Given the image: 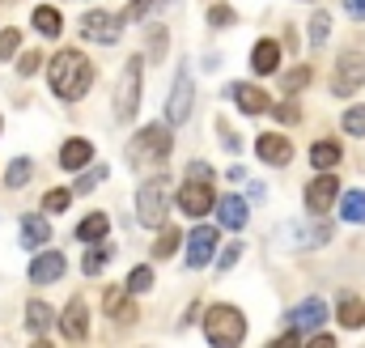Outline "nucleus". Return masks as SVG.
<instances>
[{
  "instance_id": "f03ea898",
  "label": "nucleus",
  "mask_w": 365,
  "mask_h": 348,
  "mask_svg": "<svg viewBox=\"0 0 365 348\" xmlns=\"http://www.w3.org/2000/svg\"><path fill=\"white\" fill-rule=\"evenodd\" d=\"M166 158H170V128H162V123L140 128V132L132 136V145H128V166L140 170V174L158 170Z\"/></svg>"
},
{
  "instance_id": "4c0bfd02",
  "label": "nucleus",
  "mask_w": 365,
  "mask_h": 348,
  "mask_svg": "<svg viewBox=\"0 0 365 348\" xmlns=\"http://www.w3.org/2000/svg\"><path fill=\"white\" fill-rule=\"evenodd\" d=\"M310 68H293V73H284V93H297V89H306L310 86Z\"/></svg>"
},
{
  "instance_id": "7ed1b4c3",
  "label": "nucleus",
  "mask_w": 365,
  "mask_h": 348,
  "mask_svg": "<svg viewBox=\"0 0 365 348\" xmlns=\"http://www.w3.org/2000/svg\"><path fill=\"white\" fill-rule=\"evenodd\" d=\"M204 336L212 340L217 348H234L247 340V319L238 306H212L204 314Z\"/></svg>"
},
{
  "instance_id": "c03bdc74",
  "label": "nucleus",
  "mask_w": 365,
  "mask_h": 348,
  "mask_svg": "<svg viewBox=\"0 0 365 348\" xmlns=\"http://www.w3.org/2000/svg\"><path fill=\"white\" fill-rule=\"evenodd\" d=\"M149 4H153V0H132V9H128V17H132V21H140V17L149 13Z\"/></svg>"
},
{
  "instance_id": "0eeeda50",
  "label": "nucleus",
  "mask_w": 365,
  "mask_h": 348,
  "mask_svg": "<svg viewBox=\"0 0 365 348\" xmlns=\"http://www.w3.org/2000/svg\"><path fill=\"white\" fill-rule=\"evenodd\" d=\"M323 323H327V302H323V297H306L302 306H293V310L284 314V332H297L302 340L314 336Z\"/></svg>"
},
{
  "instance_id": "dca6fc26",
  "label": "nucleus",
  "mask_w": 365,
  "mask_h": 348,
  "mask_svg": "<svg viewBox=\"0 0 365 348\" xmlns=\"http://www.w3.org/2000/svg\"><path fill=\"white\" fill-rule=\"evenodd\" d=\"M255 153H259L268 166H289V158H293V145H289L280 132H264V136L255 140Z\"/></svg>"
},
{
  "instance_id": "bb28decb",
  "label": "nucleus",
  "mask_w": 365,
  "mask_h": 348,
  "mask_svg": "<svg viewBox=\"0 0 365 348\" xmlns=\"http://www.w3.org/2000/svg\"><path fill=\"white\" fill-rule=\"evenodd\" d=\"M51 319H56V310H51L47 302H26V327H30L34 336H43V332L51 327Z\"/></svg>"
},
{
  "instance_id": "de8ad7c7",
  "label": "nucleus",
  "mask_w": 365,
  "mask_h": 348,
  "mask_svg": "<svg viewBox=\"0 0 365 348\" xmlns=\"http://www.w3.org/2000/svg\"><path fill=\"white\" fill-rule=\"evenodd\" d=\"M187 178H212V170H208L204 162H191V166H187Z\"/></svg>"
},
{
  "instance_id": "412c9836",
  "label": "nucleus",
  "mask_w": 365,
  "mask_h": 348,
  "mask_svg": "<svg viewBox=\"0 0 365 348\" xmlns=\"http://www.w3.org/2000/svg\"><path fill=\"white\" fill-rule=\"evenodd\" d=\"M251 68H255L259 77H272L276 68H280V43H276V39H264V43H255Z\"/></svg>"
},
{
  "instance_id": "393cba45",
  "label": "nucleus",
  "mask_w": 365,
  "mask_h": 348,
  "mask_svg": "<svg viewBox=\"0 0 365 348\" xmlns=\"http://www.w3.org/2000/svg\"><path fill=\"white\" fill-rule=\"evenodd\" d=\"M34 30H38L43 39H56V34L64 30V17H60V9H51V4L34 9Z\"/></svg>"
},
{
  "instance_id": "4be33fe9",
  "label": "nucleus",
  "mask_w": 365,
  "mask_h": 348,
  "mask_svg": "<svg viewBox=\"0 0 365 348\" xmlns=\"http://www.w3.org/2000/svg\"><path fill=\"white\" fill-rule=\"evenodd\" d=\"M336 319H340V327H344V332L365 327V302H361V297H353V293H344V297H340V306H336Z\"/></svg>"
},
{
  "instance_id": "f3484780",
  "label": "nucleus",
  "mask_w": 365,
  "mask_h": 348,
  "mask_svg": "<svg viewBox=\"0 0 365 348\" xmlns=\"http://www.w3.org/2000/svg\"><path fill=\"white\" fill-rule=\"evenodd\" d=\"M60 276H64V255H60V251L34 255V263H30V285H51V280H60Z\"/></svg>"
},
{
  "instance_id": "c85d7f7f",
  "label": "nucleus",
  "mask_w": 365,
  "mask_h": 348,
  "mask_svg": "<svg viewBox=\"0 0 365 348\" xmlns=\"http://www.w3.org/2000/svg\"><path fill=\"white\" fill-rule=\"evenodd\" d=\"M110 255H115V247H106V242L98 238V242H93V251L86 255V260H81V267H86V276H98V272L106 267V260H110Z\"/></svg>"
},
{
  "instance_id": "ddd939ff",
  "label": "nucleus",
  "mask_w": 365,
  "mask_h": 348,
  "mask_svg": "<svg viewBox=\"0 0 365 348\" xmlns=\"http://www.w3.org/2000/svg\"><path fill=\"white\" fill-rule=\"evenodd\" d=\"M336 191H340V178H331V174L310 178L306 183V213H327L331 200H336Z\"/></svg>"
},
{
  "instance_id": "cd10ccee",
  "label": "nucleus",
  "mask_w": 365,
  "mask_h": 348,
  "mask_svg": "<svg viewBox=\"0 0 365 348\" xmlns=\"http://www.w3.org/2000/svg\"><path fill=\"white\" fill-rule=\"evenodd\" d=\"M340 217H344L349 225H365V191H349V195L340 200Z\"/></svg>"
},
{
  "instance_id": "37998d69",
  "label": "nucleus",
  "mask_w": 365,
  "mask_h": 348,
  "mask_svg": "<svg viewBox=\"0 0 365 348\" xmlns=\"http://www.w3.org/2000/svg\"><path fill=\"white\" fill-rule=\"evenodd\" d=\"M217 132H221V140H225V149H230V153H238V149H242V140H238V136H234L221 119H217Z\"/></svg>"
},
{
  "instance_id": "a18cd8bd",
  "label": "nucleus",
  "mask_w": 365,
  "mask_h": 348,
  "mask_svg": "<svg viewBox=\"0 0 365 348\" xmlns=\"http://www.w3.org/2000/svg\"><path fill=\"white\" fill-rule=\"evenodd\" d=\"M344 9H349V17L365 21V0H344Z\"/></svg>"
},
{
  "instance_id": "a19ab883",
  "label": "nucleus",
  "mask_w": 365,
  "mask_h": 348,
  "mask_svg": "<svg viewBox=\"0 0 365 348\" xmlns=\"http://www.w3.org/2000/svg\"><path fill=\"white\" fill-rule=\"evenodd\" d=\"M98 178H106V170H102V166H93V170L81 174V178L73 183V191H93V187H98Z\"/></svg>"
},
{
  "instance_id": "5701e85b",
  "label": "nucleus",
  "mask_w": 365,
  "mask_h": 348,
  "mask_svg": "<svg viewBox=\"0 0 365 348\" xmlns=\"http://www.w3.org/2000/svg\"><path fill=\"white\" fill-rule=\"evenodd\" d=\"M90 158H93V145L86 136H77V140H68V145L60 149V166H64V170H81V166H90Z\"/></svg>"
},
{
  "instance_id": "49530a36",
  "label": "nucleus",
  "mask_w": 365,
  "mask_h": 348,
  "mask_svg": "<svg viewBox=\"0 0 365 348\" xmlns=\"http://www.w3.org/2000/svg\"><path fill=\"white\" fill-rule=\"evenodd\" d=\"M38 68V51H30V56H21V77H30Z\"/></svg>"
},
{
  "instance_id": "39448f33",
  "label": "nucleus",
  "mask_w": 365,
  "mask_h": 348,
  "mask_svg": "<svg viewBox=\"0 0 365 348\" xmlns=\"http://www.w3.org/2000/svg\"><path fill=\"white\" fill-rule=\"evenodd\" d=\"M136 217L149 230H158L166 221V174H153V178L140 183V191H136Z\"/></svg>"
},
{
  "instance_id": "ea45409f",
  "label": "nucleus",
  "mask_w": 365,
  "mask_h": 348,
  "mask_svg": "<svg viewBox=\"0 0 365 348\" xmlns=\"http://www.w3.org/2000/svg\"><path fill=\"white\" fill-rule=\"evenodd\" d=\"M68 200H73V191H47V195H43V208H47V213H64Z\"/></svg>"
},
{
  "instance_id": "9b49d317",
  "label": "nucleus",
  "mask_w": 365,
  "mask_h": 348,
  "mask_svg": "<svg viewBox=\"0 0 365 348\" xmlns=\"http://www.w3.org/2000/svg\"><path fill=\"white\" fill-rule=\"evenodd\" d=\"M191 102H195V81H191V73H179L170 98H166V123H187Z\"/></svg>"
},
{
  "instance_id": "20e7f679",
  "label": "nucleus",
  "mask_w": 365,
  "mask_h": 348,
  "mask_svg": "<svg viewBox=\"0 0 365 348\" xmlns=\"http://www.w3.org/2000/svg\"><path fill=\"white\" fill-rule=\"evenodd\" d=\"M140 73H145V56H132L123 64L119 89H115V119L119 123H132L136 111H140Z\"/></svg>"
},
{
  "instance_id": "4468645a",
  "label": "nucleus",
  "mask_w": 365,
  "mask_h": 348,
  "mask_svg": "<svg viewBox=\"0 0 365 348\" xmlns=\"http://www.w3.org/2000/svg\"><path fill=\"white\" fill-rule=\"evenodd\" d=\"M102 310H106V319L119 323V327H132V323H136V306H132V293H128V289H106V293H102Z\"/></svg>"
},
{
  "instance_id": "9d476101",
  "label": "nucleus",
  "mask_w": 365,
  "mask_h": 348,
  "mask_svg": "<svg viewBox=\"0 0 365 348\" xmlns=\"http://www.w3.org/2000/svg\"><path fill=\"white\" fill-rule=\"evenodd\" d=\"M179 208L182 217H204L212 213V183L208 178H187L179 191Z\"/></svg>"
},
{
  "instance_id": "c9c22d12",
  "label": "nucleus",
  "mask_w": 365,
  "mask_h": 348,
  "mask_svg": "<svg viewBox=\"0 0 365 348\" xmlns=\"http://www.w3.org/2000/svg\"><path fill=\"white\" fill-rule=\"evenodd\" d=\"M21 47V30H0V60H13V51Z\"/></svg>"
},
{
  "instance_id": "7c9ffc66",
  "label": "nucleus",
  "mask_w": 365,
  "mask_h": 348,
  "mask_svg": "<svg viewBox=\"0 0 365 348\" xmlns=\"http://www.w3.org/2000/svg\"><path fill=\"white\" fill-rule=\"evenodd\" d=\"M276 115V123H284V128H293V123H302V106L297 102H289V98H280L276 106H268Z\"/></svg>"
},
{
  "instance_id": "f704fd0d",
  "label": "nucleus",
  "mask_w": 365,
  "mask_h": 348,
  "mask_svg": "<svg viewBox=\"0 0 365 348\" xmlns=\"http://www.w3.org/2000/svg\"><path fill=\"white\" fill-rule=\"evenodd\" d=\"M149 289H153V267H132L128 293H149Z\"/></svg>"
},
{
  "instance_id": "f257e3e1",
  "label": "nucleus",
  "mask_w": 365,
  "mask_h": 348,
  "mask_svg": "<svg viewBox=\"0 0 365 348\" xmlns=\"http://www.w3.org/2000/svg\"><path fill=\"white\" fill-rule=\"evenodd\" d=\"M47 86H51L56 98L77 102V98H86L90 86H93V64L81 51H60V56L47 64Z\"/></svg>"
},
{
  "instance_id": "e433bc0d",
  "label": "nucleus",
  "mask_w": 365,
  "mask_h": 348,
  "mask_svg": "<svg viewBox=\"0 0 365 348\" xmlns=\"http://www.w3.org/2000/svg\"><path fill=\"white\" fill-rule=\"evenodd\" d=\"M344 132H349V136H365V106L344 111Z\"/></svg>"
},
{
  "instance_id": "423d86ee",
  "label": "nucleus",
  "mask_w": 365,
  "mask_h": 348,
  "mask_svg": "<svg viewBox=\"0 0 365 348\" xmlns=\"http://www.w3.org/2000/svg\"><path fill=\"white\" fill-rule=\"evenodd\" d=\"M280 238H284L293 251H310V247L331 242V221H323V213H310L306 221H289V225L280 230Z\"/></svg>"
},
{
  "instance_id": "79ce46f5",
  "label": "nucleus",
  "mask_w": 365,
  "mask_h": 348,
  "mask_svg": "<svg viewBox=\"0 0 365 348\" xmlns=\"http://www.w3.org/2000/svg\"><path fill=\"white\" fill-rule=\"evenodd\" d=\"M238 255H242V242H230V247L221 251V260H217V272H230V267L238 263Z\"/></svg>"
},
{
  "instance_id": "aec40b11",
  "label": "nucleus",
  "mask_w": 365,
  "mask_h": 348,
  "mask_svg": "<svg viewBox=\"0 0 365 348\" xmlns=\"http://www.w3.org/2000/svg\"><path fill=\"white\" fill-rule=\"evenodd\" d=\"M230 98L242 106V115H264L272 102H268V93L259 86H230Z\"/></svg>"
},
{
  "instance_id": "b1692460",
  "label": "nucleus",
  "mask_w": 365,
  "mask_h": 348,
  "mask_svg": "<svg viewBox=\"0 0 365 348\" xmlns=\"http://www.w3.org/2000/svg\"><path fill=\"white\" fill-rule=\"evenodd\" d=\"M110 234V217L106 213H90L81 225H77V242H98V238H106Z\"/></svg>"
},
{
  "instance_id": "473e14b6",
  "label": "nucleus",
  "mask_w": 365,
  "mask_h": 348,
  "mask_svg": "<svg viewBox=\"0 0 365 348\" xmlns=\"http://www.w3.org/2000/svg\"><path fill=\"white\" fill-rule=\"evenodd\" d=\"M327 34H331V17H327V13L319 9V13L310 17V43L319 47V43H327Z\"/></svg>"
},
{
  "instance_id": "c756f323",
  "label": "nucleus",
  "mask_w": 365,
  "mask_h": 348,
  "mask_svg": "<svg viewBox=\"0 0 365 348\" xmlns=\"http://www.w3.org/2000/svg\"><path fill=\"white\" fill-rule=\"evenodd\" d=\"M30 174H34L30 158H17V162H9V170H4V183H9V191H13V187H26V183H30Z\"/></svg>"
},
{
  "instance_id": "6ab92c4d",
  "label": "nucleus",
  "mask_w": 365,
  "mask_h": 348,
  "mask_svg": "<svg viewBox=\"0 0 365 348\" xmlns=\"http://www.w3.org/2000/svg\"><path fill=\"white\" fill-rule=\"evenodd\" d=\"M212 208H217V221L225 230H242L247 225V204L238 195H221V200H212Z\"/></svg>"
},
{
  "instance_id": "1a4fd4ad",
  "label": "nucleus",
  "mask_w": 365,
  "mask_h": 348,
  "mask_svg": "<svg viewBox=\"0 0 365 348\" xmlns=\"http://www.w3.org/2000/svg\"><path fill=\"white\" fill-rule=\"evenodd\" d=\"M365 86V56L361 51H344L336 60V77H331V93L336 98H349Z\"/></svg>"
},
{
  "instance_id": "f8f14e48",
  "label": "nucleus",
  "mask_w": 365,
  "mask_h": 348,
  "mask_svg": "<svg viewBox=\"0 0 365 348\" xmlns=\"http://www.w3.org/2000/svg\"><path fill=\"white\" fill-rule=\"evenodd\" d=\"M212 251H217V230L212 225H195L187 234V263L191 267H204V263L212 260Z\"/></svg>"
},
{
  "instance_id": "72a5a7b5",
  "label": "nucleus",
  "mask_w": 365,
  "mask_h": 348,
  "mask_svg": "<svg viewBox=\"0 0 365 348\" xmlns=\"http://www.w3.org/2000/svg\"><path fill=\"white\" fill-rule=\"evenodd\" d=\"M145 43H149V64H162V56H166V30H162V26H153Z\"/></svg>"
},
{
  "instance_id": "2f4dec72",
  "label": "nucleus",
  "mask_w": 365,
  "mask_h": 348,
  "mask_svg": "<svg viewBox=\"0 0 365 348\" xmlns=\"http://www.w3.org/2000/svg\"><path fill=\"white\" fill-rule=\"evenodd\" d=\"M179 230H162V234H158V247H153V255H158V260H170V255H175V251H179Z\"/></svg>"
},
{
  "instance_id": "6e6552de",
  "label": "nucleus",
  "mask_w": 365,
  "mask_h": 348,
  "mask_svg": "<svg viewBox=\"0 0 365 348\" xmlns=\"http://www.w3.org/2000/svg\"><path fill=\"white\" fill-rule=\"evenodd\" d=\"M81 39L86 43H102V47H110V43H119V34H123V17H115V13H106V9H93L81 17Z\"/></svg>"
},
{
  "instance_id": "58836bf2",
  "label": "nucleus",
  "mask_w": 365,
  "mask_h": 348,
  "mask_svg": "<svg viewBox=\"0 0 365 348\" xmlns=\"http://www.w3.org/2000/svg\"><path fill=\"white\" fill-rule=\"evenodd\" d=\"M208 26L217 30V26H234V9L230 4H212L208 9Z\"/></svg>"
},
{
  "instance_id": "a878e982",
  "label": "nucleus",
  "mask_w": 365,
  "mask_h": 348,
  "mask_svg": "<svg viewBox=\"0 0 365 348\" xmlns=\"http://www.w3.org/2000/svg\"><path fill=\"white\" fill-rule=\"evenodd\" d=\"M336 162H340V145L336 140H314L310 145V166L314 170H331Z\"/></svg>"
},
{
  "instance_id": "a211bd4d",
  "label": "nucleus",
  "mask_w": 365,
  "mask_h": 348,
  "mask_svg": "<svg viewBox=\"0 0 365 348\" xmlns=\"http://www.w3.org/2000/svg\"><path fill=\"white\" fill-rule=\"evenodd\" d=\"M47 242H51V225H47V217L26 213V217H21V247H26V251H38V247H47Z\"/></svg>"
},
{
  "instance_id": "2eb2a0df",
  "label": "nucleus",
  "mask_w": 365,
  "mask_h": 348,
  "mask_svg": "<svg viewBox=\"0 0 365 348\" xmlns=\"http://www.w3.org/2000/svg\"><path fill=\"white\" fill-rule=\"evenodd\" d=\"M60 332H64V340H86V332H90V310H86V302L81 297H73L68 306H64V314H60Z\"/></svg>"
}]
</instances>
